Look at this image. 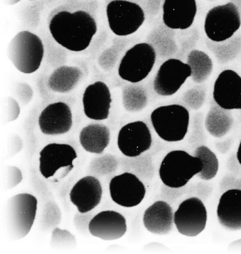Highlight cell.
I'll use <instances>...</instances> for the list:
<instances>
[{
  "label": "cell",
  "mask_w": 241,
  "mask_h": 254,
  "mask_svg": "<svg viewBox=\"0 0 241 254\" xmlns=\"http://www.w3.org/2000/svg\"><path fill=\"white\" fill-rule=\"evenodd\" d=\"M213 99L223 109L241 110V76L232 69L222 71L214 82Z\"/></svg>",
  "instance_id": "cell-13"
},
{
  "label": "cell",
  "mask_w": 241,
  "mask_h": 254,
  "mask_svg": "<svg viewBox=\"0 0 241 254\" xmlns=\"http://www.w3.org/2000/svg\"><path fill=\"white\" fill-rule=\"evenodd\" d=\"M232 139H228L227 140L223 141V142H217L216 143V147L220 153L224 154L227 153L228 151L229 150L231 146H232Z\"/></svg>",
  "instance_id": "cell-37"
},
{
  "label": "cell",
  "mask_w": 241,
  "mask_h": 254,
  "mask_svg": "<svg viewBox=\"0 0 241 254\" xmlns=\"http://www.w3.org/2000/svg\"><path fill=\"white\" fill-rule=\"evenodd\" d=\"M234 124L232 111L223 109L217 104L210 108L204 121L206 129L215 137L225 136L232 128Z\"/></svg>",
  "instance_id": "cell-24"
},
{
  "label": "cell",
  "mask_w": 241,
  "mask_h": 254,
  "mask_svg": "<svg viewBox=\"0 0 241 254\" xmlns=\"http://www.w3.org/2000/svg\"><path fill=\"white\" fill-rule=\"evenodd\" d=\"M219 223L227 230H241V190L223 192L217 209Z\"/></svg>",
  "instance_id": "cell-20"
},
{
  "label": "cell",
  "mask_w": 241,
  "mask_h": 254,
  "mask_svg": "<svg viewBox=\"0 0 241 254\" xmlns=\"http://www.w3.org/2000/svg\"><path fill=\"white\" fill-rule=\"evenodd\" d=\"M72 114L65 103L56 102L43 109L38 118V125L43 134L57 135L69 132L72 126Z\"/></svg>",
  "instance_id": "cell-16"
},
{
  "label": "cell",
  "mask_w": 241,
  "mask_h": 254,
  "mask_svg": "<svg viewBox=\"0 0 241 254\" xmlns=\"http://www.w3.org/2000/svg\"><path fill=\"white\" fill-rule=\"evenodd\" d=\"M191 67L179 58H170L163 63L154 80V90L163 96L174 95L191 77Z\"/></svg>",
  "instance_id": "cell-10"
},
{
  "label": "cell",
  "mask_w": 241,
  "mask_h": 254,
  "mask_svg": "<svg viewBox=\"0 0 241 254\" xmlns=\"http://www.w3.org/2000/svg\"><path fill=\"white\" fill-rule=\"evenodd\" d=\"M187 63L191 67V78L194 82L201 84L207 80L213 71V62L207 53L192 50L187 56Z\"/></svg>",
  "instance_id": "cell-25"
},
{
  "label": "cell",
  "mask_w": 241,
  "mask_h": 254,
  "mask_svg": "<svg viewBox=\"0 0 241 254\" xmlns=\"http://www.w3.org/2000/svg\"><path fill=\"white\" fill-rule=\"evenodd\" d=\"M111 132L107 126L101 124H90L81 129L79 140L86 152L102 154L109 146Z\"/></svg>",
  "instance_id": "cell-22"
},
{
  "label": "cell",
  "mask_w": 241,
  "mask_h": 254,
  "mask_svg": "<svg viewBox=\"0 0 241 254\" xmlns=\"http://www.w3.org/2000/svg\"><path fill=\"white\" fill-rule=\"evenodd\" d=\"M237 155V158L239 159V162H240L241 164V139L240 144H239V148H238Z\"/></svg>",
  "instance_id": "cell-39"
},
{
  "label": "cell",
  "mask_w": 241,
  "mask_h": 254,
  "mask_svg": "<svg viewBox=\"0 0 241 254\" xmlns=\"http://www.w3.org/2000/svg\"><path fill=\"white\" fill-rule=\"evenodd\" d=\"M200 159L184 150L169 152L161 162L159 177L163 184L173 188H180L202 171Z\"/></svg>",
  "instance_id": "cell-3"
},
{
  "label": "cell",
  "mask_w": 241,
  "mask_h": 254,
  "mask_svg": "<svg viewBox=\"0 0 241 254\" xmlns=\"http://www.w3.org/2000/svg\"><path fill=\"white\" fill-rule=\"evenodd\" d=\"M38 200L29 193L11 197L6 206V230L11 240L24 238L31 230L37 212Z\"/></svg>",
  "instance_id": "cell-5"
},
{
  "label": "cell",
  "mask_w": 241,
  "mask_h": 254,
  "mask_svg": "<svg viewBox=\"0 0 241 254\" xmlns=\"http://www.w3.org/2000/svg\"><path fill=\"white\" fill-rule=\"evenodd\" d=\"M160 34L158 36V43H159V54L164 57H171L178 53L179 45L176 43L175 39L176 35L175 29L167 27H160Z\"/></svg>",
  "instance_id": "cell-29"
},
{
  "label": "cell",
  "mask_w": 241,
  "mask_h": 254,
  "mask_svg": "<svg viewBox=\"0 0 241 254\" xmlns=\"http://www.w3.org/2000/svg\"><path fill=\"white\" fill-rule=\"evenodd\" d=\"M106 16L110 29L119 36L134 34L145 21L142 8L127 0L111 1L106 6Z\"/></svg>",
  "instance_id": "cell-8"
},
{
  "label": "cell",
  "mask_w": 241,
  "mask_h": 254,
  "mask_svg": "<svg viewBox=\"0 0 241 254\" xmlns=\"http://www.w3.org/2000/svg\"><path fill=\"white\" fill-rule=\"evenodd\" d=\"M152 136L149 127L143 121L129 123L120 129L118 146L124 155L136 157L151 148Z\"/></svg>",
  "instance_id": "cell-12"
},
{
  "label": "cell",
  "mask_w": 241,
  "mask_h": 254,
  "mask_svg": "<svg viewBox=\"0 0 241 254\" xmlns=\"http://www.w3.org/2000/svg\"><path fill=\"white\" fill-rule=\"evenodd\" d=\"M207 222V211L203 201L198 197L183 200L174 213V224L181 235L194 237L202 233Z\"/></svg>",
  "instance_id": "cell-9"
},
{
  "label": "cell",
  "mask_w": 241,
  "mask_h": 254,
  "mask_svg": "<svg viewBox=\"0 0 241 254\" xmlns=\"http://www.w3.org/2000/svg\"><path fill=\"white\" fill-rule=\"evenodd\" d=\"M21 1H22V0H8V4L9 5H14ZM30 1H33V0H30Z\"/></svg>",
  "instance_id": "cell-40"
},
{
  "label": "cell",
  "mask_w": 241,
  "mask_h": 254,
  "mask_svg": "<svg viewBox=\"0 0 241 254\" xmlns=\"http://www.w3.org/2000/svg\"><path fill=\"white\" fill-rule=\"evenodd\" d=\"M151 121L159 137L169 142L182 140L188 131L189 111L179 104L156 108L151 114Z\"/></svg>",
  "instance_id": "cell-4"
},
{
  "label": "cell",
  "mask_w": 241,
  "mask_h": 254,
  "mask_svg": "<svg viewBox=\"0 0 241 254\" xmlns=\"http://www.w3.org/2000/svg\"><path fill=\"white\" fill-rule=\"evenodd\" d=\"M197 11L196 0H164L163 21L170 29H188L193 24Z\"/></svg>",
  "instance_id": "cell-17"
},
{
  "label": "cell",
  "mask_w": 241,
  "mask_h": 254,
  "mask_svg": "<svg viewBox=\"0 0 241 254\" xmlns=\"http://www.w3.org/2000/svg\"><path fill=\"white\" fill-rule=\"evenodd\" d=\"M49 29L58 44L68 51L81 52L91 44L98 26L94 18L86 11H61L53 16Z\"/></svg>",
  "instance_id": "cell-1"
},
{
  "label": "cell",
  "mask_w": 241,
  "mask_h": 254,
  "mask_svg": "<svg viewBox=\"0 0 241 254\" xmlns=\"http://www.w3.org/2000/svg\"><path fill=\"white\" fill-rule=\"evenodd\" d=\"M205 88L203 86H197L191 88L184 93L182 95V101L189 108L194 111L199 110L204 105L206 100Z\"/></svg>",
  "instance_id": "cell-30"
},
{
  "label": "cell",
  "mask_w": 241,
  "mask_h": 254,
  "mask_svg": "<svg viewBox=\"0 0 241 254\" xmlns=\"http://www.w3.org/2000/svg\"><path fill=\"white\" fill-rule=\"evenodd\" d=\"M212 191V187L209 184H204V183H199L195 187L190 189V194H195V197H198L203 202L209 198Z\"/></svg>",
  "instance_id": "cell-34"
},
{
  "label": "cell",
  "mask_w": 241,
  "mask_h": 254,
  "mask_svg": "<svg viewBox=\"0 0 241 254\" xmlns=\"http://www.w3.org/2000/svg\"><path fill=\"white\" fill-rule=\"evenodd\" d=\"M44 46L37 35L28 31L18 33L11 40L8 57L17 70L24 74L34 73L41 67Z\"/></svg>",
  "instance_id": "cell-2"
},
{
  "label": "cell",
  "mask_w": 241,
  "mask_h": 254,
  "mask_svg": "<svg viewBox=\"0 0 241 254\" xmlns=\"http://www.w3.org/2000/svg\"><path fill=\"white\" fill-rule=\"evenodd\" d=\"M236 175H227L225 176L220 182L221 191L224 192L227 190H230V189H234V181H235Z\"/></svg>",
  "instance_id": "cell-36"
},
{
  "label": "cell",
  "mask_w": 241,
  "mask_h": 254,
  "mask_svg": "<svg viewBox=\"0 0 241 254\" xmlns=\"http://www.w3.org/2000/svg\"><path fill=\"white\" fill-rule=\"evenodd\" d=\"M189 143L192 147H197L202 145L205 142V136L203 129V117L202 113L194 116L192 133L189 138Z\"/></svg>",
  "instance_id": "cell-32"
},
{
  "label": "cell",
  "mask_w": 241,
  "mask_h": 254,
  "mask_svg": "<svg viewBox=\"0 0 241 254\" xmlns=\"http://www.w3.org/2000/svg\"><path fill=\"white\" fill-rule=\"evenodd\" d=\"M207 48L212 51L217 61L222 64H225L237 57L241 51V36H233L231 39L222 41H206Z\"/></svg>",
  "instance_id": "cell-26"
},
{
  "label": "cell",
  "mask_w": 241,
  "mask_h": 254,
  "mask_svg": "<svg viewBox=\"0 0 241 254\" xmlns=\"http://www.w3.org/2000/svg\"><path fill=\"white\" fill-rule=\"evenodd\" d=\"M234 189L241 190V178L238 179L237 177H236L235 181H234Z\"/></svg>",
  "instance_id": "cell-38"
},
{
  "label": "cell",
  "mask_w": 241,
  "mask_h": 254,
  "mask_svg": "<svg viewBox=\"0 0 241 254\" xmlns=\"http://www.w3.org/2000/svg\"><path fill=\"white\" fill-rule=\"evenodd\" d=\"M82 102L86 117L94 121L106 120L112 103L109 86L101 81L88 86L83 94Z\"/></svg>",
  "instance_id": "cell-15"
},
{
  "label": "cell",
  "mask_w": 241,
  "mask_h": 254,
  "mask_svg": "<svg viewBox=\"0 0 241 254\" xmlns=\"http://www.w3.org/2000/svg\"><path fill=\"white\" fill-rule=\"evenodd\" d=\"M77 157L75 149L67 144L51 143L40 152L39 169L46 179L53 177L60 169H73Z\"/></svg>",
  "instance_id": "cell-14"
},
{
  "label": "cell",
  "mask_w": 241,
  "mask_h": 254,
  "mask_svg": "<svg viewBox=\"0 0 241 254\" xmlns=\"http://www.w3.org/2000/svg\"><path fill=\"white\" fill-rule=\"evenodd\" d=\"M228 168L234 174L238 175L241 171V164L237 158V154H233L228 161Z\"/></svg>",
  "instance_id": "cell-35"
},
{
  "label": "cell",
  "mask_w": 241,
  "mask_h": 254,
  "mask_svg": "<svg viewBox=\"0 0 241 254\" xmlns=\"http://www.w3.org/2000/svg\"><path fill=\"white\" fill-rule=\"evenodd\" d=\"M103 189L96 178L88 176L81 179L71 189L69 197L80 213H86L97 207L102 198Z\"/></svg>",
  "instance_id": "cell-19"
},
{
  "label": "cell",
  "mask_w": 241,
  "mask_h": 254,
  "mask_svg": "<svg viewBox=\"0 0 241 254\" xmlns=\"http://www.w3.org/2000/svg\"><path fill=\"white\" fill-rule=\"evenodd\" d=\"M241 26L240 12L237 5L230 1L209 10L204 20V32L211 41L222 42L233 37Z\"/></svg>",
  "instance_id": "cell-6"
},
{
  "label": "cell",
  "mask_w": 241,
  "mask_h": 254,
  "mask_svg": "<svg viewBox=\"0 0 241 254\" xmlns=\"http://www.w3.org/2000/svg\"><path fill=\"white\" fill-rule=\"evenodd\" d=\"M156 59L152 45L141 43L134 45L123 56L119 67V75L123 80L138 83L150 74Z\"/></svg>",
  "instance_id": "cell-7"
},
{
  "label": "cell",
  "mask_w": 241,
  "mask_h": 254,
  "mask_svg": "<svg viewBox=\"0 0 241 254\" xmlns=\"http://www.w3.org/2000/svg\"><path fill=\"white\" fill-rule=\"evenodd\" d=\"M91 235L103 240H119L127 232V222L124 216L114 210L99 212L89 224Z\"/></svg>",
  "instance_id": "cell-18"
},
{
  "label": "cell",
  "mask_w": 241,
  "mask_h": 254,
  "mask_svg": "<svg viewBox=\"0 0 241 254\" xmlns=\"http://www.w3.org/2000/svg\"><path fill=\"white\" fill-rule=\"evenodd\" d=\"M186 34H182L179 35L178 39H179V51H178L177 58L182 61L184 58L185 55H188L190 52V50L195 46L197 41L199 39V34L197 30L193 29L192 34H190V31L187 34V30L185 29Z\"/></svg>",
  "instance_id": "cell-31"
},
{
  "label": "cell",
  "mask_w": 241,
  "mask_h": 254,
  "mask_svg": "<svg viewBox=\"0 0 241 254\" xmlns=\"http://www.w3.org/2000/svg\"><path fill=\"white\" fill-rule=\"evenodd\" d=\"M189 190V187H187V185L180 188H173L164 184L162 187L163 197L169 202H174L184 194L187 193Z\"/></svg>",
  "instance_id": "cell-33"
},
{
  "label": "cell",
  "mask_w": 241,
  "mask_h": 254,
  "mask_svg": "<svg viewBox=\"0 0 241 254\" xmlns=\"http://www.w3.org/2000/svg\"><path fill=\"white\" fill-rule=\"evenodd\" d=\"M83 77V72L77 67L61 66L53 71L48 81V86L55 92H70Z\"/></svg>",
  "instance_id": "cell-23"
},
{
  "label": "cell",
  "mask_w": 241,
  "mask_h": 254,
  "mask_svg": "<svg viewBox=\"0 0 241 254\" xmlns=\"http://www.w3.org/2000/svg\"><path fill=\"white\" fill-rule=\"evenodd\" d=\"M144 227L151 233L166 235L170 233L174 224V213L169 202L158 200L144 213Z\"/></svg>",
  "instance_id": "cell-21"
},
{
  "label": "cell",
  "mask_w": 241,
  "mask_h": 254,
  "mask_svg": "<svg viewBox=\"0 0 241 254\" xmlns=\"http://www.w3.org/2000/svg\"><path fill=\"white\" fill-rule=\"evenodd\" d=\"M194 156L199 157L202 163V169L197 174L199 179L209 181L217 176L219 168V159L207 146L201 145L196 148Z\"/></svg>",
  "instance_id": "cell-27"
},
{
  "label": "cell",
  "mask_w": 241,
  "mask_h": 254,
  "mask_svg": "<svg viewBox=\"0 0 241 254\" xmlns=\"http://www.w3.org/2000/svg\"><path fill=\"white\" fill-rule=\"evenodd\" d=\"M111 198L120 206H137L146 195V188L137 176L123 173L111 179L109 185Z\"/></svg>",
  "instance_id": "cell-11"
},
{
  "label": "cell",
  "mask_w": 241,
  "mask_h": 254,
  "mask_svg": "<svg viewBox=\"0 0 241 254\" xmlns=\"http://www.w3.org/2000/svg\"><path fill=\"white\" fill-rule=\"evenodd\" d=\"M123 106L128 111L142 110L147 105L148 96L144 88L128 85L122 90Z\"/></svg>",
  "instance_id": "cell-28"
}]
</instances>
